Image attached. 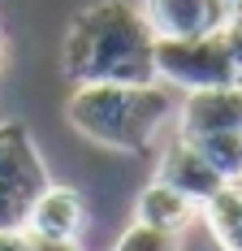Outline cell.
<instances>
[{
	"mask_svg": "<svg viewBox=\"0 0 242 251\" xmlns=\"http://www.w3.org/2000/svg\"><path fill=\"white\" fill-rule=\"evenodd\" d=\"M73 82H156V30L134 0H99L82 9L65 39Z\"/></svg>",
	"mask_w": 242,
	"mask_h": 251,
	"instance_id": "1",
	"label": "cell"
},
{
	"mask_svg": "<svg viewBox=\"0 0 242 251\" xmlns=\"http://www.w3.org/2000/svg\"><path fill=\"white\" fill-rule=\"evenodd\" d=\"M70 122L78 134L113 151H147L173 117V87L156 82H73Z\"/></svg>",
	"mask_w": 242,
	"mask_h": 251,
	"instance_id": "2",
	"label": "cell"
},
{
	"mask_svg": "<svg viewBox=\"0 0 242 251\" xmlns=\"http://www.w3.org/2000/svg\"><path fill=\"white\" fill-rule=\"evenodd\" d=\"M156 78L173 91H199V87H225L234 82V61L225 30L208 35H156Z\"/></svg>",
	"mask_w": 242,
	"mask_h": 251,
	"instance_id": "3",
	"label": "cell"
},
{
	"mask_svg": "<svg viewBox=\"0 0 242 251\" xmlns=\"http://www.w3.org/2000/svg\"><path fill=\"white\" fill-rule=\"evenodd\" d=\"M52 177L22 126H0V229H26L30 203Z\"/></svg>",
	"mask_w": 242,
	"mask_h": 251,
	"instance_id": "4",
	"label": "cell"
},
{
	"mask_svg": "<svg viewBox=\"0 0 242 251\" xmlns=\"http://www.w3.org/2000/svg\"><path fill=\"white\" fill-rule=\"evenodd\" d=\"M220 130H242V87H199L177 104V139H203Z\"/></svg>",
	"mask_w": 242,
	"mask_h": 251,
	"instance_id": "5",
	"label": "cell"
},
{
	"mask_svg": "<svg viewBox=\"0 0 242 251\" xmlns=\"http://www.w3.org/2000/svg\"><path fill=\"white\" fill-rule=\"evenodd\" d=\"M143 9L151 30L165 35H208V30H225L229 22V4L225 0H134Z\"/></svg>",
	"mask_w": 242,
	"mask_h": 251,
	"instance_id": "6",
	"label": "cell"
},
{
	"mask_svg": "<svg viewBox=\"0 0 242 251\" xmlns=\"http://www.w3.org/2000/svg\"><path fill=\"white\" fill-rule=\"evenodd\" d=\"M87 229V203L78 191L70 186H56L48 182L35 203H30V217H26V234L35 238H82Z\"/></svg>",
	"mask_w": 242,
	"mask_h": 251,
	"instance_id": "7",
	"label": "cell"
},
{
	"mask_svg": "<svg viewBox=\"0 0 242 251\" xmlns=\"http://www.w3.org/2000/svg\"><path fill=\"white\" fill-rule=\"evenodd\" d=\"M156 177H160V182H169L173 191L191 195L199 208H203V200H212L220 186H225V177L203 160V151L194 148L191 139H173V148L165 151V160H160Z\"/></svg>",
	"mask_w": 242,
	"mask_h": 251,
	"instance_id": "8",
	"label": "cell"
},
{
	"mask_svg": "<svg viewBox=\"0 0 242 251\" xmlns=\"http://www.w3.org/2000/svg\"><path fill=\"white\" fill-rule=\"evenodd\" d=\"M194 217H199V203L191 195H182V191H173L160 177L147 182L139 191V200H134V221H143V226H160V229H177L182 234Z\"/></svg>",
	"mask_w": 242,
	"mask_h": 251,
	"instance_id": "9",
	"label": "cell"
},
{
	"mask_svg": "<svg viewBox=\"0 0 242 251\" xmlns=\"http://www.w3.org/2000/svg\"><path fill=\"white\" fill-rule=\"evenodd\" d=\"M199 217L208 221L212 238L225 251H242V186L238 182H225L212 200H203Z\"/></svg>",
	"mask_w": 242,
	"mask_h": 251,
	"instance_id": "10",
	"label": "cell"
},
{
	"mask_svg": "<svg viewBox=\"0 0 242 251\" xmlns=\"http://www.w3.org/2000/svg\"><path fill=\"white\" fill-rule=\"evenodd\" d=\"M191 143L203 151V160L225 182H242V130H220V134H203V139H191Z\"/></svg>",
	"mask_w": 242,
	"mask_h": 251,
	"instance_id": "11",
	"label": "cell"
},
{
	"mask_svg": "<svg viewBox=\"0 0 242 251\" xmlns=\"http://www.w3.org/2000/svg\"><path fill=\"white\" fill-rule=\"evenodd\" d=\"M113 251H182V234H177V229H160V226L134 221V226L113 243Z\"/></svg>",
	"mask_w": 242,
	"mask_h": 251,
	"instance_id": "12",
	"label": "cell"
},
{
	"mask_svg": "<svg viewBox=\"0 0 242 251\" xmlns=\"http://www.w3.org/2000/svg\"><path fill=\"white\" fill-rule=\"evenodd\" d=\"M225 44H229V61H234V82L242 87V22H225Z\"/></svg>",
	"mask_w": 242,
	"mask_h": 251,
	"instance_id": "13",
	"label": "cell"
},
{
	"mask_svg": "<svg viewBox=\"0 0 242 251\" xmlns=\"http://www.w3.org/2000/svg\"><path fill=\"white\" fill-rule=\"evenodd\" d=\"M0 251H35L26 229H0Z\"/></svg>",
	"mask_w": 242,
	"mask_h": 251,
	"instance_id": "14",
	"label": "cell"
},
{
	"mask_svg": "<svg viewBox=\"0 0 242 251\" xmlns=\"http://www.w3.org/2000/svg\"><path fill=\"white\" fill-rule=\"evenodd\" d=\"M30 243H35V251H82L78 238H35L30 234Z\"/></svg>",
	"mask_w": 242,
	"mask_h": 251,
	"instance_id": "15",
	"label": "cell"
},
{
	"mask_svg": "<svg viewBox=\"0 0 242 251\" xmlns=\"http://www.w3.org/2000/svg\"><path fill=\"white\" fill-rule=\"evenodd\" d=\"M229 4V22H242V0H225Z\"/></svg>",
	"mask_w": 242,
	"mask_h": 251,
	"instance_id": "16",
	"label": "cell"
},
{
	"mask_svg": "<svg viewBox=\"0 0 242 251\" xmlns=\"http://www.w3.org/2000/svg\"><path fill=\"white\" fill-rule=\"evenodd\" d=\"M238 186H242V182H238Z\"/></svg>",
	"mask_w": 242,
	"mask_h": 251,
	"instance_id": "17",
	"label": "cell"
}]
</instances>
